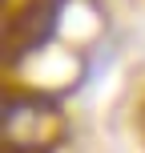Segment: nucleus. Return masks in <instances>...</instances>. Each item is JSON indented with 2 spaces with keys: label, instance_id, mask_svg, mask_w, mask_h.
Segmentation results:
<instances>
[{
  "label": "nucleus",
  "instance_id": "f257e3e1",
  "mask_svg": "<svg viewBox=\"0 0 145 153\" xmlns=\"http://www.w3.org/2000/svg\"><path fill=\"white\" fill-rule=\"evenodd\" d=\"M57 129H61V117L40 97H20V101H8L4 105L8 149H48Z\"/></svg>",
  "mask_w": 145,
  "mask_h": 153
}]
</instances>
